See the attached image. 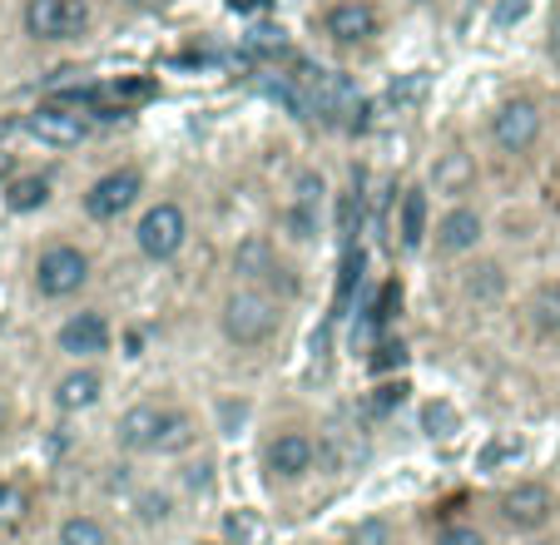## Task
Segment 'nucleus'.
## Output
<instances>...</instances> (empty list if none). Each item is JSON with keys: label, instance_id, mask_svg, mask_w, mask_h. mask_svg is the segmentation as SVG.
I'll list each match as a JSON object with an SVG mask.
<instances>
[{"label": "nucleus", "instance_id": "nucleus-1", "mask_svg": "<svg viewBox=\"0 0 560 545\" xmlns=\"http://www.w3.org/2000/svg\"><path fill=\"white\" fill-rule=\"evenodd\" d=\"M283 327V303H278L268 288H233L219 308V333L229 347L238 352H254V347H268Z\"/></svg>", "mask_w": 560, "mask_h": 545}, {"label": "nucleus", "instance_id": "nucleus-2", "mask_svg": "<svg viewBox=\"0 0 560 545\" xmlns=\"http://www.w3.org/2000/svg\"><path fill=\"white\" fill-rule=\"evenodd\" d=\"M303 95H307V109H313L323 125L358 129L362 115H368V100H362L358 80L342 74V70H307L303 74Z\"/></svg>", "mask_w": 560, "mask_h": 545}, {"label": "nucleus", "instance_id": "nucleus-3", "mask_svg": "<svg viewBox=\"0 0 560 545\" xmlns=\"http://www.w3.org/2000/svg\"><path fill=\"white\" fill-rule=\"evenodd\" d=\"M135 243H139V253H144L149 263L179 258L184 243H189V213H184V204H174V199L149 204V209L139 213V223H135Z\"/></svg>", "mask_w": 560, "mask_h": 545}, {"label": "nucleus", "instance_id": "nucleus-4", "mask_svg": "<svg viewBox=\"0 0 560 545\" xmlns=\"http://www.w3.org/2000/svg\"><path fill=\"white\" fill-rule=\"evenodd\" d=\"M90 272H95V263H90L85 248H74V243H50V248L35 258V293L50 298V303H65V298H74L90 283Z\"/></svg>", "mask_w": 560, "mask_h": 545}, {"label": "nucleus", "instance_id": "nucleus-5", "mask_svg": "<svg viewBox=\"0 0 560 545\" xmlns=\"http://www.w3.org/2000/svg\"><path fill=\"white\" fill-rule=\"evenodd\" d=\"M25 35L40 45H65L85 40L90 31V0H25Z\"/></svg>", "mask_w": 560, "mask_h": 545}, {"label": "nucleus", "instance_id": "nucleus-6", "mask_svg": "<svg viewBox=\"0 0 560 545\" xmlns=\"http://www.w3.org/2000/svg\"><path fill=\"white\" fill-rule=\"evenodd\" d=\"M497 511L516 535H536L556 521V491H550L546 482H530L526 476V482H511L506 491H501Z\"/></svg>", "mask_w": 560, "mask_h": 545}, {"label": "nucleus", "instance_id": "nucleus-7", "mask_svg": "<svg viewBox=\"0 0 560 545\" xmlns=\"http://www.w3.org/2000/svg\"><path fill=\"white\" fill-rule=\"evenodd\" d=\"M139 194H144V174H139L135 164H125V169H109V174H100L95 184L85 189L80 209H85V219H95V223H115L119 213L135 209Z\"/></svg>", "mask_w": 560, "mask_h": 545}, {"label": "nucleus", "instance_id": "nucleus-8", "mask_svg": "<svg viewBox=\"0 0 560 545\" xmlns=\"http://www.w3.org/2000/svg\"><path fill=\"white\" fill-rule=\"evenodd\" d=\"M491 144L501 154H530L540 144V129H546V115H540L536 100H501L491 109Z\"/></svg>", "mask_w": 560, "mask_h": 545}, {"label": "nucleus", "instance_id": "nucleus-9", "mask_svg": "<svg viewBox=\"0 0 560 545\" xmlns=\"http://www.w3.org/2000/svg\"><path fill=\"white\" fill-rule=\"evenodd\" d=\"M313 466H317V441H313V431L283 427V431H273V437H268V447H264V472L273 476V482L298 486V482H307V476H313Z\"/></svg>", "mask_w": 560, "mask_h": 545}, {"label": "nucleus", "instance_id": "nucleus-10", "mask_svg": "<svg viewBox=\"0 0 560 545\" xmlns=\"http://www.w3.org/2000/svg\"><path fill=\"white\" fill-rule=\"evenodd\" d=\"M25 135L45 149H80L90 139V115L74 105H60V100H45L25 115Z\"/></svg>", "mask_w": 560, "mask_h": 545}, {"label": "nucleus", "instance_id": "nucleus-11", "mask_svg": "<svg viewBox=\"0 0 560 545\" xmlns=\"http://www.w3.org/2000/svg\"><path fill=\"white\" fill-rule=\"evenodd\" d=\"M323 35H328L338 50H362L382 35V15L372 0H332L323 11Z\"/></svg>", "mask_w": 560, "mask_h": 545}, {"label": "nucleus", "instance_id": "nucleus-12", "mask_svg": "<svg viewBox=\"0 0 560 545\" xmlns=\"http://www.w3.org/2000/svg\"><path fill=\"white\" fill-rule=\"evenodd\" d=\"M481 239H487V219H481V209H471V204H452V209L432 223V248L442 253V258H466V253L481 248Z\"/></svg>", "mask_w": 560, "mask_h": 545}, {"label": "nucleus", "instance_id": "nucleus-13", "mask_svg": "<svg viewBox=\"0 0 560 545\" xmlns=\"http://www.w3.org/2000/svg\"><path fill=\"white\" fill-rule=\"evenodd\" d=\"M55 343H60V352H70L74 362H90V357H105L109 352L115 327H109V317L100 313V308H85V313L65 317L60 333H55Z\"/></svg>", "mask_w": 560, "mask_h": 545}, {"label": "nucleus", "instance_id": "nucleus-14", "mask_svg": "<svg viewBox=\"0 0 560 545\" xmlns=\"http://www.w3.org/2000/svg\"><path fill=\"white\" fill-rule=\"evenodd\" d=\"M164 427H170V407H159V402H135V407L115 421V447L129 451V456H139V451H159Z\"/></svg>", "mask_w": 560, "mask_h": 545}, {"label": "nucleus", "instance_id": "nucleus-15", "mask_svg": "<svg viewBox=\"0 0 560 545\" xmlns=\"http://www.w3.org/2000/svg\"><path fill=\"white\" fill-rule=\"evenodd\" d=\"M233 272H238L248 288H268V283H278V272H288V268L268 233H244L238 248H233Z\"/></svg>", "mask_w": 560, "mask_h": 545}, {"label": "nucleus", "instance_id": "nucleus-16", "mask_svg": "<svg viewBox=\"0 0 560 545\" xmlns=\"http://www.w3.org/2000/svg\"><path fill=\"white\" fill-rule=\"evenodd\" d=\"M476 178H481V169H476V154H466V149H446V154H436L432 189L442 194V199L466 204V194H476Z\"/></svg>", "mask_w": 560, "mask_h": 545}, {"label": "nucleus", "instance_id": "nucleus-17", "mask_svg": "<svg viewBox=\"0 0 560 545\" xmlns=\"http://www.w3.org/2000/svg\"><path fill=\"white\" fill-rule=\"evenodd\" d=\"M100 397H105V378H100L95 368H85V362H80V368H70L60 382H55V407L70 411V417H74V411H90Z\"/></svg>", "mask_w": 560, "mask_h": 545}, {"label": "nucleus", "instance_id": "nucleus-18", "mask_svg": "<svg viewBox=\"0 0 560 545\" xmlns=\"http://www.w3.org/2000/svg\"><path fill=\"white\" fill-rule=\"evenodd\" d=\"M397 239L402 248H422L432 239V204H427V189H402L397 199Z\"/></svg>", "mask_w": 560, "mask_h": 545}, {"label": "nucleus", "instance_id": "nucleus-19", "mask_svg": "<svg viewBox=\"0 0 560 545\" xmlns=\"http://www.w3.org/2000/svg\"><path fill=\"white\" fill-rule=\"evenodd\" d=\"M462 293L471 298V303H497V298L506 293V268L491 263V258L471 263V268L462 272Z\"/></svg>", "mask_w": 560, "mask_h": 545}, {"label": "nucleus", "instance_id": "nucleus-20", "mask_svg": "<svg viewBox=\"0 0 560 545\" xmlns=\"http://www.w3.org/2000/svg\"><path fill=\"white\" fill-rule=\"evenodd\" d=\"M526 323L536 337H560V283H540L526 298Z\"/></svg>", "mask_w": 560, "mask_h": 545}, {"label": "nucleus", "instance_id": "nucleus-21", "mask_svg": "<svg viewBox=\"0 0 560 545\" xmlns=\"http://www.w3.org/2000/svg\"><path fill=\"white\" fill-rule=\"evenodd\" d=\"M55 545H115V541H109V525L100 515L70 511L60 521V531H55Z\"/></svg>", "mask_w": 560, "mask_h": 545}, {"label": "nucleus", "instance_id": "nucleus-22", "mask_svg": "<svg viewBox=\"0 0 560 545\" xmlns=\"http://www.w3.org/2000/svg\"><path fill=\"white\" fill-rule=\"evenodd\" d=\"M223 545H268V521L254 506L223 511Z\"/></svg>", "mask_w": 560, "mask_h": 545}, {"label": "nucleus", "instance_id": "nucleus-23", "mask_svg": "<svg viewBox=\"0 0 560 545\" xmlns=\"http://www.w3.org/2000/svg\"><path fill=\"white\" fill-rule=\"evenodd\" d=\"M50 204V178L45 174H21L11 178V189H5V209L11 213H35Z\"/></svg>", "mask_w": 560, "mask_h": 545}, {"label": "nucleus", "instance_id": "nucleus-24", "mask_svg": "<svg viewBox=\"0 0 560 545\" xmlns=\"http://www.w3.org/2000/svg\"><path fill=\"white\" fill-rule=\"evenodd\" d=\"M31 515V496L21 482H0V531H21Z\"/></svg>", "mask_w": 560, "mask_h": 545}, {"label": "nucleus", "instance_id": "nucleus-25", "mask_svg": "<svg viewBox=\"0 0 560 545\" xmlns=\"http://www.w3.org/2000/svg\"><path fill=\"white\" fill-rule=\"evenodd\" d=\"M422 431L427 437H452V431H462V411L452 407V402H427L422 407Z\"/></svg>", "mask_w": 560, "mask_h": 545}, {"label": "nucleus", "instance_id": "nucleus-26", "mask_svg": "<svg viewBox=\"0 0 560 545\" xmlns=\"http://www.w3.org/2000/svg\"><path fill=\"white\" fill-rule=\"evenodd\" d=\"M283 229H288V239L293 243H313L317 239V209L313 204H288L283 209Z\"/></svg>", "mask_w": 560, "mask_h": 545}, {"label": "nucleus", "instance_id": "nucleus-27", "mask_svg": "<svg viewBox=\"0 0 560 545\" xmlns=\"http://www.w3.org/2000/svg\"><path fill=\"white\" fill-rule=\"evenodd\" d=\"M194 441H199V431H194V417L179 407H170V427H164V441H159V451H189Z\"/></svg>", "mask_w": 560, "mask_h": 545}, {"label": "nucleus", "instance_id": "nucleus-28", "mask_svg": "<svg viewBox=\"0 0 560 545\" xmlns=\"http://www.w3.org/2000/svg\"><path fill=\"white\" fill-rule=\"evenodd\" d=\"M348 545H397V531H392L387 515H368L348 531Z\"/></svg>", "mask_w": 560, "mask_h": 545}, {"label": "nucleus", "instance_id": "nucleus-29", "mask_svg": "<svg viewBox=\"0 0 560 545\" xmlns=\"http://www.w3.org/2000/svg\"><path fill=\"white\" fill-rule=\"evenodd\" d=\"M244 50L258 55V60H278V55H288V40H283V31H273V25H258V31H248Z\"/></svg>", "mask_w": 560, "mask_h": 545}, {"label": "nucleus", "instance_id": "nucleus-30", "mask_svg": "<svg viewBox=\"0 0 560 545\" xmlns=\"http://www.w3.org/2000/svg\"><path fill=\"white\" fill-rule=\"evenodd\" d=\"M135 511H139V521L144 525H164L174 515V501H170V491H139Z\"/></svg>", "mask_w": 560, "mask_h": 545}, {"label": "nucleus", "instance_id": "nucleus-31", "mask_svg": "<svg viewBox=\"0 0 560 545\" xmlns=\"http://www.w3.org/2000/svg\"><path fill=\"white\" fill-rule=\"evenodd\" d=\"M436 545H491V541H487V531H481V525L452 521V525H442V531H436Z\"/></svg>", "mask_w": 560, "mask_h": 545}, {"label": "nucleus", "instance_id": "nucleus-32", "mask_svg": "<svg viewBox=\"0 0 560 545\" xmlns=\"http://www.w3.org/2000/svg\"><path fill=\"white\" fill-rule=\"evenodd\" d=\"M397 308H402V288H397V283H382V293H377V303L368 308V317L382 327V323H392V313H397Z\"/></svg>", "mask_w": 560, "mask_h": 545}, {"label": "nucleus", "instance_id": "nucleus-33", "mask_svg": "<svg viewBox=\"0 0 560 545\" xmlns=\"http://www.w3.org/2000/svg\"><path fill=\"white\" fill-rule=\"evenodd\" d=\"M530 15V0H497V15H491V21H497V31H511V25H521Z\"/></svg>", "mask_w": 560, "mask_h": 545}, {"label": "nucleus", "instance_id": "nucleus-34", "mask_svg": "<svg viewBox=\"0 0 560 545\" xmlns=\"http://www.w3.org/2000/svg\"><path fill=\"white\" fill-rule=\"evenodd\" d=\"M422 90H427V74L412 70L402 84H392V105H412V100H422Z\"/></svg>", "mask_w": 560, "mask_h": 545}, {"label": "nucleus", "instance_id": "nucleus-35", "mask_svg": "<svg viewBox=\"0 0 560 545\" xmlns=\"http://www.w3.org/2000/svg\"><path fill=\"white\" fill-rule=\"evenodd\" d=\"M402 357H407V347H402V343H392V337H387V343H377V352H372V368H377V372L402 368Z\"/></svg>", "mask_w": 560, "mask_h": 545}, {"label": "nucleus", "instance_id": "nucleus-36", "mask_svg": "<svg viewBox=\"0 0 560 545\" xmlns=\"http://www.w3.org/2000/svg\"><path fill=\"white\" fill-rule=\"evenodd\" d=\"M293 199L298 204H313V209H317V204H323V178H317V174H298Z\"/></svg>", "mask_w": 560, "mask_h": 545}, {"label": "nucleus", "instance_id": "nucleus-37", "mask_svg": "<svg viewBox=\"0 0 560 545\" xmlns=\"http://www.w3.org/2000/svg\"><path fill=\"white\" fill-rule=\"evenodd\" d=\"M402 397H407V382H382L377 397H372V411H392Z\"/></svg>", "mask_w": 560, "mask_h": 545}, {"label": "nucleus", "instance_id": "nucleus-38", "mask_svg": "<svg viewBox=\"0 0 560 545\" xmlns=\"http://www.w3.org/2000/svg\"><path fill=\"white\" fill-rule=\"evenodd\" d=\"M213 462H199V466H189V472H184V482H189V491H209V482H213Z\"/></svg>", "mask_w": 560, "mask_h": 545}, {"label": "nucleus", "instance_id": "nucleus-39", "mask_svg": "<svg viewBox=\"0 0 560 545\" xmlns=\"http://www.w3.org/2000/svg\"><path fill=\"white\" fill-rule=\"evenodd\" d=\"M506 456H521V441H497V447L481 456V466H497V462H506Z\"/></svg>", "mask_w": 560, "mask_h": 545}, {"label": "nucleus", "instance_id": "nucleus-40", "mask_svg": "<svg viewBox=\"0 0 560 545\" xmlns=\"http://www.w3.org/2000/svg\"><path fill=\"white\" fill-rule=\"evenodd\" d=\"M546 50H550V60L560 65V11L550 15V35H546Z\"/></svg>", "mask_w": 560, "mask_h": 545}, {"label": "nucleus", "instance_id": "nucleus-41", "mask_svg": "<svg viewBox=\"0 0 560 545\" xmlns=\"http://www.w3.org/2000/svg\"><path fill=\"white\" fill-rule=\"evenodd\" d=\"M119 5H129V11H164L170 0H119Z\"/></svg>", "mask_w": 560, "mask_h": 545}, {"label": "nucleus", "instance_id": "nucleus-42", "mask_svg": "<svg viewBox=\"0 0 560 545\" xmlns=\"http://www.w3.org/2000/svg\"><path fill=\"white\" fill-rule=\"evenodd\" d=\"M264 5H268V0H229V11H264Z\"/></svg>", "mask_w": 560, "mask_h": 545}, {"label": "nucleus", "instance_id": "nucleus-43", "mask_svg": "<svg viewBox=\"0 0 560 545\" xmlns=\"http://www.w3.org/2000/svg\"><path fill=\"white\" fill-rule=\"evenodd\" d=\"M5 427H11V402L0 397V437H5Z\"/></svg>", "mask_w": 560, "mask_h": 545}, {"label": "nucleus", "instance_id": "nucleus-44", "mask_svg": "<svg viewBox=\"0 0 560 545\" xmlns=\"http://www.w3.org/2000/svg\"><path fill=\"white\" fill-rule=\"evenodd\" d=\"M199 545H223V541H199Z\"/></svg>", "mask_w": 560, "mask_h": 545}, {"label": "nucleus", "instance_id": "nucleus-45", "mask_svg": "<svg viewBox=\"0 0 560 545\" xmlns=\"http://www.w3.org/2000/svg\"><path fill=\"white\" fill-rule=\"evenodd\" d=\"M412 5H422V0H412Z\"/></svg>", "mask_w": 560, "mask_h": 545}]
</instances>
